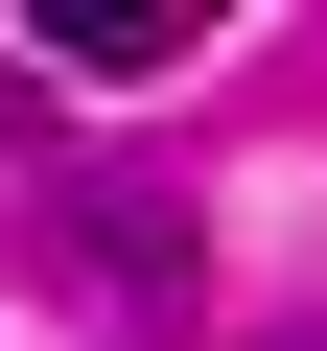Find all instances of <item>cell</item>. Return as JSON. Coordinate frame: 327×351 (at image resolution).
Instances as JSON below:
<instances>
[{
	"label": "cell",
	"instance_id": "obj_1",
	"mask_svg": "<svg viewBox=\"0 0 327 351\" xmlns=\"http://www.w3.org/2000/svg\"><path fill=\"white\" fill-rule=\"evenodd\" d=\"M47 47H70V71H164V47H187V0H47Z\"/></svg>",
	"mask_w": 327,
	"mask_h": 351
},
{
	"label": "cell",
	"instance_id": "obj_2",
	"mask_svg": "<svg viewBox=\"0 0 327 351\" xmlns=\"http://www.w3.org/2000/svg\"><path fill=\"white\" fill-rule=\"evenodd\" d=\"M280 351H327V328H280Z\"/></svg>",
	"mask_w": 327,
	"mask_h": 351
}]
</instances>
